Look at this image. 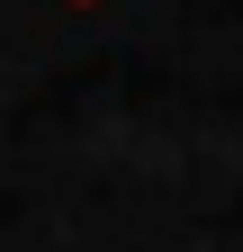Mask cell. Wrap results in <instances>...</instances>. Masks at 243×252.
Returning a JSON list of instances; mask_svg holds the SVG:
<instances>
[{
    "label": "cell",
    "mask_w": 243,
    "mask_h": 252,
    "mask_svg": "<svg viewBox=\"0 0 243 252\" xmlns=\"http://www.w3.org/2000/svg\"><path fill=\"white\" fill-rule=\"evenodd\" d=\"M63 9H99V0H63Z\"/></svg>",
    "instance_id": "1"
}]
</instances>
